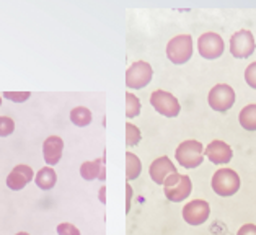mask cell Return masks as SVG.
Wrapping results in <instances>:
<instances>
[{
	"label": "cell",
	"instance_id": "6da1fadb",
	"mask_svg": "<svg viewBox=\"0 0 256 235\" xmlns=\"http://www.w3.org/2000/svg\"><path fill=\"white\" fill-rule=\"evenodd\" d=\"M192 183L188 175H180V173H172L164 182V191L168 201L181 202L191 194Z\"/></svg>",
	"mask_w": 256,
	"mask_h": 235
},
{
	"label": "cell",
	"instance_id": "7a4b0ae2",
	"mask_svg": "<svg viewBox=\"0 0 256 235\" xmlns=\"http://www.w3.org/2000/svg\"><path fill=\"white\" fill-rule=\"evenodd\" d=\"M210 184L218 196H234L240 190V176L232 168H220L214 173Z\"/></svg>",
	"mask_w": 256,
	"mask_h": 235
},
{
	"label": "cell",
	"instance_id": "3957f363",
	"mask_svg": "<svg viewBox=\"0 0 256 235\" xmlns=\"http://www.w3.org/2000/svg\"><path fill=\"white\" fill-rule=\"evenodd\" d=\"M202 152L204 146L199 140H184L178 146L174 157H176L180 165L184 166V168H196L204 160Z\"/></svg>",
	"mask_w": 256,
	"mask_h": 235
},
{
	"label": "cell",
	"instance_id": "277c9868",
	"mask_svg": "<svg viewBox=\"0 0 256 235\" xmlns=\"http://www.w3.org/2000/svg\"><path fill=\"white\" fill-rule=\"evenodd\" d=\"M192 56V38L190 34L174 36L166 44V58L173 64L181 66L186 64Z\"/></svg>",
	"mask_w": 256,
	"mask_h": 235
},
{
	"label": "cell",
	"instance_id": "5b68a950",
	"mask_svg": "<svg viewBox=\"0 0 256 235\" xmlns=\"http://www.w3.org/2000/svg\"><path fill=\"white\" fill-rule=\"evenodd\" d=\"M152 76V66L146 60H137L126 70V85L132 90L144 88V86L150 84Z\"/></svg>",
	"mask_w": 256,
	"mask_h": 235
},
{
	"label": "cell",
	"instance_id": "8992f818",
	"mask_svg": "<svg viewBox=\"0 0 256 235\" xmlns=\"http://www.w3.org/2000/svg\"><path fill=\"white\" fill-rule=\"evenodd\" d=\"M208 102H209V106L214 111H218V113H226V111H228L230 108L234 106L235 92H234V88L230 85L218 84L209 92Z\"/></svg>",
	"mask_w": 256,
	"mask_h": 235
},
{
	"label": "cell",
	"instance_id": "52a82bcc",
	"mask_svg": "<svg viewBox=\"0 0 256 235\" xmlns=\"http://www.w3.org/2000/svg\"><path fill=\"white\" fill-rule=\"evenodd\" d=\"M150 104L154 110L165 118H176L181 111L180 102L165 90H157L150 95Z\"/></svg>",
	"mask_w": 256,
	"mask_h": 235
},
{
	"label": "cell",
	"instance_id": "ba28073f",
	"mask_svg": "<svg viewBox=\"0 0 256 235\" xmlns=\"http://www.w3.org/2000/svg\"><path fill=\"white\" fill-rule=\"evenodd\" d=\"M254 38L250 30H240L230 40V52L236 59L250 58L254 52Z\"/></svg>",
	"mask_w": 256,
	"mask_h": 235
},
{
	"label": "cell",
	"instance_id": "9c48e42d",
	"mask_svg": "<svg viewBox=\"0 0 256 235\" xmlns=\"http://www.w3.org/2000/svg\"><path fill=\"white\" fill-rule=\"evenodd\" d=\"M224 40L217 33H204L198 40V51L204 59H217L224 54Z\"/></svg>",
	"mask_w": 256,
	"mask_h": 235
},
{
	"label": "cell",
	"instance_id": "30bf717a",
	"mask_svg": "<svg viewBox=\"0 0 256 235\" xmlns=\"http://www.w3.org/2000/svg\"><path fill=\"white\" fill-rule=\"evenodd\" d=\"M210 214V206L204 200H194L183 208V219L190 226H201L208 220Z\"/></svg>",
	"mask_w": 256,
	"mask_h": 235
},
{
	"label": "cell",
	"instance_id": "8fae6325",
	"mask_svg": "<svg viewBox=\"0 0 256 235\" xmlns=\"http://www.w3.org/2000/svg\"><path fill=\"white\" fill-rule=\"evenodd\" d=\"M206 156H208V158L212 164L224 165L232 160L234 152H232V147L226 144L224 140H212L210 144H208V147H206Z\"/></svg>",
	"mask_w": 256,
	"mask_h": 235
},
{
	"label": "cell",
	"instance_id": "7c38bea8",
	"mask_svg": "<svg viewBox=\"0 0 256 235\" xmlns=\"http://www.w3.org/2000/svg\"><path fill=\"white\" fill-rule=\"evenodd\" d=\"M34 173H33V168L28 165H16L12 173L7 176V186L12 190V191H20L23 190L26 184L33 180Z\"/></svg>",
	"mask_w": 256,
	"mask_h": 235
},
{
	"label": "cell",
	"instance_id": "4fadbf2b",
	"mask_svg": "<svg viewBox=\"0 0 256 235\" xmlns=\"http://www.w3.org/2000/svg\"><path fill=\"white\" fill-rule=\"evenodd\" d=\"M62 152H64V140L59 136H51L42 144V156H44L48 166L58 165L60 162Z\"/></svg>",
	"mask_w": 256,
	"mask_h": 235
},
{
	"label": "cell",
	"instance_id": "5bb4252c",
	"mask_svg": "<svg viewBox=\"0 0 256 235\" xmlns=\"http://www.w3.org/2000/svg\"><path fill=\"white\" fill-rule=\"evenodd\" d=\"M150 178L158 184H164V182L166 180L168 175H172V173H176V168H174V165L172 164V160L168 157H158L157 160H154L150 168Z\"/></svg>",
	"mask_w": 256,
	"mask_h": 235
},
{
	"label": "cell",
	"instance_id": "9a60e30c",
	"mask_svg": "<svg viewBox=\"0 0 256 235\" xmlns=\"http://www.w3.org/2000/svg\"><path fill=\"white\" fill-rule=\"evenodd\" d=\"M80 175H82L84 180L92 182V180H98L104 182L106 180V172H104V157H100L93 162H84L80 165Z\"/></svg>",
	"mask_w": 256,
	"mask_h": 235
},
{
	"label": "cell",
	"instance_id": "2e32d148",
	"mask_svg": "<svg viewBox=\"0 0 256 235\" xmlns=\"http://www.w3.org/2000/svg\"><path fill=\"white\" fill-rule=\"evenodd\" d=\"M34 182H36V186L40 190H52L58 183V175L56 172L52 170V166H44L38 172V175L34 176Z\"/></svg>",
	"mask_w": 256,
	"mask_h": 235
},
{
	"label": "cell",
	"instance_id": "e0dca14e",
	"mask_svg": "<svg viewBox=\"0 0 256 235\" xmlns=\"http://www.w3.org/2000/svg\"><path fill=\"white\" fill-rule=\"evenodd\" d=\"M240 124L246 131H256V104H246L240 111Z\"/></svg>",
	"mask_w": 256,
	"mask_h": 235
},
{
	"label": "cell",
	"instance_id": "ac0fdd59",
	"mask_svg": "<svg viewBox=\"0 0 256 235\" xmlns=\"http://www.w3.org/2000/svg\"><path fill=\"white\" fill-rule=\"evenodd\" d=\"M140 172H142V164H140L139 157L132 152H128L126 154V178H128V182L136 180V178L140 175Z\"/></svg>",
	"mask_w": 256,
	"mask_h": 235
},
{
	"label": "cell",
	"instance_id": "d6986e66",
	"mask_svg": "<svg viewBox=\"0 0 256 235\" xmlns=\"http://www.w3.org/2000/svg\"><path fill=\"white\" fill-rule=\"evenodd\" d=\"M92 111L85 106H77L70 111V121L78 128H85L92 122Z\"/></svg>",
	"mask_w": 256,
	"mask_h": 235
},
{
	"label": "cell",
	"instance_id": "ffe728a7",
	"mask_svg": "<svg viewBox=\"0 0 256 235\" xmlns=\"http://www.w3.org/2000/svg\"><path fill=\"white\" fill-rule=\"evenodd\" d=\"M140 113V100L134 94H126V118H136Z\"/></svg>",
	"mask_w": 256,
	"mask_h": 235
},
{
	"label": "cell",
	"instance_id": "44dd1931",
	"mask_svg": "<svg viewBox=\"0 0 256 235\" xmlns=\"http://www.w3.org/2000/svg\"><path fill=\"white\" fill-rule=\"evenodd\" d=\"M140 138H142V134L139 131V128L130 124V122H128V124H126V144L128 146H137V144H139Z\"/></svg>",
	"mask_w": 256,
	"mask_h": 235
},
{
	"label": "cell",
	"instance_id": "7402d4cb",
	"mask_svg": "<svg viewBox=\"0 0 256 235\" xmlns=\"http://www.w3.org/2000/svg\"><path fill=\"white\" fill-rule=\"evenodd\" d=\"M15 122L8 116H0V138H7V136L14 134Z\"/></svg>",
	"mask_w": 256,
	"mask_h": 235
},
{
	"label": "cell",
	"instance_id": "603a6c76",
	"mask_svg": "<svg viewBox=\"0 0 256 235\" xmlns=\"http://www.w3.org/2000/svg\"><path fill=\"white\" fill-rule=\"evenodd\" d=\"M31 96V92H4V98L15 103H23Z\"/></svg>",
	"mask_w": 256,
	"mask_h": 235
},
{
	"label": "cell",
	"instance_id": "cb8c5ba5",
	"mask_svg": "<svg viewBox=\"0 0 256 235\" xmlns=\"http://www.w3.org/2000/svg\"><path fill=\"white\" fill-rule=\"evenodd\" d=\"M58 234L59 235H80V230L74 224H70V222H62V224L58 226Z\"/></svg>",
	"mask_w": 256,
	"mask_h": 235
},
{
	"label": "cell",
	"instance_id": "d4e9b609",
	"mask_svg": "<svg viewBox=\"0 0 256 235\" xmlns=\"http://www.w3.org/2000/svg\"><path fill=\"white\" fill-rule=\"evenodd\" d=\"M245 80L246 84L252 86V88L256 90V62H252L245 70Z\"/></svg>",
	"mask_w": 256,
	"mask_h": 235
},
{
	"label": "cell",
	"instance_id": "484cf974",
	"mask_svg": "<svg viewBox=\"0 0 256 235\" xmlns=\"http://www.w3.org/2000/svg\"><path fill=\"white\" fill-rule=\"evenodd\" d=\"M236 235H256V226L254 224H245L240 227V230L236 232Z\"/></svg>",
	"mask_w": 256,
	"mask_h": 235
},
{
	"label": "cell",
	"instance_id": "4316f807",
	"mask_svg": "<svg viewBox=\"0 0 256 235\" xmlns=\"http://www.w3.org/2000/svg\"><path fill=\"white\" fill-rule=\"evenodd\" d=\"M130 200H132V188H130V184L128 183L126 184V212H129V209H130Z\"/></svg>",
	"mask_w": 256,
	"mask_h": 235
},
{
	"label": "cell",
	"instance_id": "83f0119b",
	"mask_svg": "<svg viewBox=\"0 0 256 235\" xmlns=\"http://www.w3.org/2000/svg\"><path fill=\"white\" fill-rule=\"evenodd\" d=\"M104 194H106V186L103 184V186L100 188V201H102L103 204L106 202V198H104Z\"/></svg>",
	"mask_w": 256,
	"mask_h": 235
},
{
	"label": "cell",
	"instance_id": "f1b7e54d",
	"mask_svg": "<svg viewBox=\"0 0 256 235\" xmlns=\"http://www.w3.org/2000/svg\"><path fill=\"white\" fill-rule=\"evenodd\" d=\"M15 235H30L28 232H18V234H15Z\"/></svg>",
	"mask_w": 256,
	"mask_h": 235
},
{
	"label": "cell",
	"instance_id": "f546056e",
	"mask_svg": "<svg viewBox=\"0 0 256 235\" xmlns=\"http://www.w3.org/2000/svg\"><path fill=\"white\" fill-rule=\"evenodd\" d=\"M0 106H2V96H0Z\"/></svg>",
	"mask_w": 256,
	"mask_h": 235
}]
</instances>
